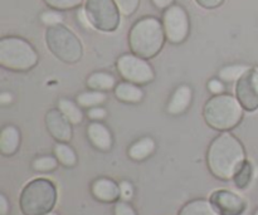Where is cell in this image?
Instances as JSON below:
<instances>
[{"label":"cell","mask_w":258,"mask_h":215,"mask_svg":"<svg viewBox=\"0 0 258 215\" xmlns=\"http://www.w3.org/2000/svg\"><path fill=\"white\" fill-rule=\"evenodd\" d=\"M244 161L246 151L243 145L229 131L217 136L207 151V165L209 171L219 180H232Z\"/></svg>","instance_id":"6da1fadb"},{"label":"cell","mask_w":258,"mask_h":215,"mask_svg":"<svg viewBox=\"0 0 258 215\" xmlns=\"http://www.w3.org/2000/svg\"><path fill=\"white\" fill-rule=\"evenodd\" d=\"M244 108L237 97L227 93L214 95L207 101L203 110L204 121L213 130L226 132L241 123Z\"/></svg>","instance_id":"7a4b0ae2"},{"label":"cell","mask_w":258,"mask_h":215,"mask_svg":"<svg viewBox=\"0 0 258 215\" xmlns=\"http://www.w3.org/2000/svg\"><path fill=\"white\" fill-rule=\"evenodd\" d=\"M165 37L164 27L158 19L150 17L144 18L130 30L128 44L134 54L150 59L159 54Z\"/></svg>","instance_id":"3957f363"},{"label":"cell","mask_w":258,"mask_h":215,"mask_svg":"<svg viewBox=\"0 0 258 215\" xmlns=\"http://www.w3.org/2000/svg\"><path fill=\"white\" fill-rule=\"evenodd\" d=\"M57 188L48 179H34L23 188L19 196L20 210L24 215H44L57 203Z\"/></svg>","instance_id":"277c9868"},{"label":"cell","mask_w":258,"mask_h":215,"mask_svg":"<svg viewBox=\"0 0 258 215\" xmlns=\"http://www.w3.org/2000/svg\"><path fill=\"white\" fill-rule=\"evenodd\" d=\"M38 63L34 48L18 37H5L0 39V65L14 72H27Z\"/></svg>","instance_id":"5b68a950"},{"label":"cell","mask_w":258,"mask_h":215,"mask_svg":"<svg viewBox=\"0 0 258 215\" xmlns=\"http://www.w3.org/2000/svg\"><path fill=\"white\" fill-rule=\"evenodd\" d=\"M48 49L55 58L68 64H75L82 58L83 47L81 40L63 25H53L45 33Z\"/></svg>","instance_id":"8992f818"},{"label":"cell","mask_w":258,"mask_h":215,"mask_svg":"<svg viewBox=\"0 0 258 215\" xmlns=\"http://www.w3.org/2000/svg\"><path fill=\"white\" fill-rule=\"evenodd\" d=\"M86 14L93 28L115 32L120 24V9L115 0H86Z\"/></svg>","instance_id":"52a82bcc"},{"label":"cell","mask_w":258,"mask_h":215,"mask_svg":"<svg viewBox=\"0 0 258 215\" xmlns=\"http://www.w3.org/2000/svg\"><path fill=\"white\" fill-rule=\"evenodd\" d=\"M116 68L123 81L134 85H148L155 78L154 68L149 64L148 60L134 53L121 55L116 62Z\"/></svg>","instance_id":"ba28073f"},{"label":"cell","mask_w":258,"mask_h":215,"mask_svg":"<svg viewBox=\"0 0 258 215\" xmlns=\"http://www.w3.org/2000/svg\"><path fill=\"white\" fill-rule=\"evenodd\" d=\"M164 32L170 43L179 44L185 40L189 33V19L185 10L179 5H171L164 13Z\"/></svg>","instance_id":"9c48e42d"},{"label":"cell","mask_w":258,"mask_h":215,"mask_svg":"<svg viewBox=\"0 0 258 215\" xmlns=\"http://www.w3.org/2000/svg\"><path fill=\"white\" fill-rule=\"evenodd\" d=\"M236 97L247 112L258 110V69L249 67L236 82Z\"/></svg>","instance_id":"30bf717a"},{"label":"cell","mask_w":258,"mask_h":215,"mask_svg":"<svg viewBox=\"0 0 258 215\" xmlns=\"http://www.w3.org/2000/svg\"><path fill=\"white\" fill-rule=\"evenodd\" d=\"M209 201L219 215H243L247 210V201L241 195L227 189L213 191Z\"/></svg>","instance_id":"8fae6325"},{"label":"cell","mask_w":258,"mask_h":215,"mask_svg":"<svg viewBox=\"0 0 258 215\" xmlns=\"http://www.w3.org/2000/svg\"><path fill=\"white\" fill-rule=\"evenodd\" d=\"M45 127L49 135L58 142H70L73 137L72 123L59 110H49L45 115Z\"/></svg>","instance_id":"7c38bea8"},{"label":"cell","mask_w":258,"mask_h":215,"mask_svg":"<svg viewBox=\"0 0 258 215\" xmlns=\"http://www.w3.org/2000/svg\"><path fill=\"white\" fill-rule=\"evenodd\" d=\"M91 193L101 203H116L121 198L120 185L107 178H100L93 181Z\"/></svg>","instance_id":"4fadbf2b"},{"label":"cell","mask_w":258,"mask_h":215,"mask_svg":"<svg viewBox=\"0 0 258 215\" xmlns=\"http://www.w3.org/2000/svg\"><path fill=\"white\" fill-rule=\"evenodd\" d=\"M87 137L97 150L108 151L112 148V133L101 121H92L87 126Z\"/></svg>","instance_id":"5bb4252c"},{"label":"cell","mask_w":258,"mask_h":215,"mask_svg":"<svg viewBox=\"0 0 258 215\" xmlns=\"http://www.w3.org/2000/svg\"><path fill=\"white\" fill-rule=\"evenodd\" d=\"M191 100H193V91L188 85H181L174 91L173 96L170 97L168 103V111L169 115L179 116L183 115L190 106Z\"/></svg>","instance_id":"9a60e30c"},{"label":"cell","mask_w":258,"mask_h":215,"mask_svg":"<svg viewBox=\"0 0 258 215\" xmlns=\"http://www.w3.org/2000/svg\"><path fill=\"white\" fill-rule=\"evenodd\" d=\"M20 148V132L15 126L8 125L0 132V153L13 156Z\"/></svg>","instance_id":"2e32d148"},{"label":"cell","mask_w":258,"mask_h":215,"mask_svg":"<svg viewBox=\"0 0 258 215\" xmlns=\"http://www.w3.org/2000/svg\"><path fill=\"white\" fill-rule=\"evenodd\" d=\"M113 93L118 101L125 103H139L144 98V91L141 90L140 86L126 82V81L116 85Z\"/></svg>","instance_id":"e0dca14e"},{"label":"cell","mask_w":258,"mask_h":215,"mask_svg":"<svg viewBox=\"0 0 258 215\" xmlns=\"http://www.w3.org/2000/svg\"><path fill=\"white\" fill-rule=\"evenodd\" d=\"M156 144L154 138L143 137L140 140L135 141L133 145L128 148L127 155L131 160L134 161H144L150 158L155 153Z\"/></svg>","instance_id":"ac0fdd59"},{"label":"cell","mask_w":258,"mask_h":215,"mask_svg":"<svg viewBox=\"0 0 258 215\" xmlns=\"http://www.w3.org/2000/svg\"><path fill=\"white\" fill-rule=\"evenodd\" d=\"M87 87L92 91H100V92H106V91L115 90L116 80L112 75L107 72H95L87 78Z\"/></svg>","instance_id":"d6986e66"},{"label":"cell","mask_w":258,"mask_h":215,"mask_svg":"<svg viewBox=\"0 0 258 215\" xmlns=\"http://www.w3.org/2000/svg\"><path fill=\"white\" fill-rule=\"evenodd\" d=\"M178 215H219V213L214 209V206L212 205L209 200L196 199V200L186 203L179 210Z\"/></svg>","instance_id":"ffe728a7"},{"label":"cell","mask_w":258,"mask_h":215,"mask_svg":"<svg viewBox=\"0 0 258 215\" xmlns=\"http://www.w3.org/2000/svg\"><path fill=\"white\" fill-rule=\"evenodd\" d=\"M58 110L68 118V121L72 125H78V123L82 122L83 113L78 103H75L68 98H60L58 101Z\"/></svg>","instance_id":"44dd1931"},{"label":"cell","mask_w":258,"mask_h":215,"mask_svg":"<svg viewBox=\"0 0 258 215\" xmlns=\"http://www.w3.org/2000/svg\"><path fill=\"white\" fill-rule=\"evenodd\" d=\"M54 156L58 163L64 168H73L77 164V155L67 142H58L54 145Z\"/></svg>","instance_id":"7402d4cb"},{"label":"cell","mask_w":258,"mask_h":215,"mask_svg":"<svg viewBox=\"0 0 258 215\" xmlns=\"http://www.w3.org/2000/svg\"><path fill=\"white\" fill-rule=\"evenodd\" d=\"M254 176V170H253V166L249 161H244L241 166L238 168V170L236 171L233 176V183L234 185L237 186L238 189H246L247 186L251 184L252 179Z\"/></svg>","instance_id":"603a6c76"},{"label":"cell","mask_w":258,"mask_h":215,"mask_svg":"<svg viewBox=\"0 0 258 215\" xmlns=\"http://www.w3.org/2000/svg\"><path fill=\"white\" fill-rule=\"evenodd\" d=\"M78 106L81 108H92L96 106H100L106 101L105 92H100V91H87V92H82L77 96L76 98Z\"/></svg>","instance_id":"cb8c5ba5"},{"label":"cell","mask_w":258,"mask_h":215,"mask_svg":"<svg viewBox=\"0 0 258 215\" xmlns=\"http://www.w3.org/2000/svg\"><path fill=\"white\" fill-rule=\"evenodd\" d=\"M248 65L243 64H232L223 67L219 70V80L223 82H237L243 76V73L248 69Z\"/></svg>","instance_id":"d4e9b609"},{"label":"cell","mask_w":258,"mask_h":215,"mask_svg":"<svg viewBox=\"0 0 258 215\" xmlns=\"http://www.w3.org/2000/svg\"><path fill=\"white\" fill-rule=\"evenodd\" d=\"M58 164L59 163L55 156H40L33 161L32 168L37 173H49L57 169Z\"/></svg>","instance_id":"484cf974"},{"label":"cell","mask_w":258,"mask_h":215,"mask_svg":"<svg viewBox=\"0 0 258 215\" xmlns=\"http://www.w3.org/2000/svg\"><path fill=\"white\" fill-rule=\"evenodd\" d=\"M117 4L118 9H120L121 14L123 15H131L136 12L140 0H115Z\"/></svg>","instance_id":"4316f807"},{"label":"cell","mask_w":258,"mask_h":215,"mask_svg":"<svg viewBox=\"0 0 258 215\" xmlns=\"http://www.w3.org/2000/svg\"><path fill=\"white\" fill-rule=\"evenodd\" d=\"M44 2L47 3L49 7L54 8V9L67 10L81 5L82 0H44Z\"/></svg>","instance_id":"83f0119b"},{"label":"cell","mask_w":258,"mask_h":215,"mask_svg":"<svg viewBox=\"0 0 258 215\" xmlns=\"http://www.w3.org/2000/svg\"><path fill=\"white\" fill-rule=\"evenodd\" d=\"M113 214L115 215H138L135 209L125 200H118L115 203L113 206Z\"/></svg>","instance_id":"f1b7e54d"},{"label":"cell","mask_w":258,"mask_h":215,"mask_svg":"<svg viewBox=\"0 0 258 215\" xmlns=\"http://www.w3.org/2000/svg\"><path fill=\"white\" fill-rule=\"evenodd\" d=\"M40 18H42V22L44 23V24L49 25V27L60 24L63 20L62 15L57 12H44Z\"/></svg>","instance_id":"f546056e"},{"label":"cell","mask_w":258,"mask_h":215,"mask_svg":"<svg viewBox=\"0 0 258 215\" xmlns=\"http://www.w3.org/2000/svg\"><path fill=\"white\" fill-rule=\"evenodd\" d=\"M87 116L88 118L92 121H102L103 118L107 116V112H106L105 108H102L101 106H96V107L88 108Z\"/></svg>","instance_id":"4dcf8cb0"},{"label":"cell","mask_w":258,"mask_h":215,"mask_svg":"<svg viewBox=\"0 0 258 215\" xmlns=\"http://www.w3.org/2000/svg\"><path fill=\"white\" fill-rule=\"evenodd\" d=\"M207 88L213 95H222V93H224L226 86H224V82L222 80H211L207 85Z\"/></svg>","instance_id":"1f68e13d"},{"label":"cell","mask_w":258,"mask_h":215,"mask_svg":"<svg viewBox=\"0 0 258 215\" xmlns=\"http://www.w3.org/2000/svg\"><path fill=\"white\" fill-rule=\"evenodd\" d=\"M120 193H121V199L125 201H128L130 199H133L134 196V188L128 181H122L120 184Z\"/></svg>","instance_id":"d6a6232c"},{"label":"cell","mask_w":258,"mask_h":215,"mask_svg":"<svg viewBox=\"0 0 258 215\" xmlns=\"http://www.w3.org/2000/svg\"><path fill=\"white\" fill-rule=\"evenodd\" d=\"M201 7L207 8V9H213V8L219 7L224 0H196Z\"/></svg>","instance_id":"836d02e7"},{"label":"cell","mask_w":258,"mask_h":215,"mask_svg":"<svg viewBox=\"0 0 258 215\" xmlns=\"http://www.w3.org/2000/svg\"><path fill=\"white\" fill-rule=\"evenodd\" d=\"M9 210L10 206L7 196L4 194H0V215H8L9 214Z\"/></svg>","instance_id":"e575fe53"},{"label":"cell","mask_w":258,"mask_h":215,"mask_svg":"<svg viewBox=\"0 0 258 215\" xmlns=\"http://www.w3.org/2000/svg\"><path fill=\"white\" fill-rule=\"evenodd\" d=\"M78 19H80V22L82 23V24L85 25L86 28H91V27H92V25H91V23H90V20H88L87 14H86L85 8H83V9H81L80 12H78Z\"/></svg>","instance_id":"d590c367"},{"label":"cell","mask_w":258,"mask_h":215,"mask_svg":"<svg viewBox=\"0 0 258 215\" xmlns=\"http://www.w3.org/2000/svg\"><path fill=\"white\" fill-rule=\"evenodd\" d=\"M151 2H153L154 5L158 7L159 9H165V8L171 7V3H173L174 0H151Z\"/></svg>","instance_id":"8d00e7d4"},{"label":"cell","mask_w":258,"mask_h":215,"mask_svg":"<svg viewBox=\"0 0 258 215\" xmlns=\"http://www.w3.org/2000/svg\"><path fill=\"white\" fill-rule=\"evenodd\" d=\"M12 100L13 97L9 92H3L2 95H0V103H2V105H9V103L12 102Z\"/></svg>","instance_id":"74e56055"},{"label":"cell","mask_w":258,"mask_h":215,"mask_svg":"<svg viewBox=\"0 0 258 215\" xmlns=\"http://www.w3.org/2000/svg\"><path fill=\"white\" fill-rule=\"evenodd\" d=\"M44 215H58V214L54 213V211H49V213H47V214H44Z\"/></svg>","instance_id":"f35d334b"},{"label":"cell","mask_w":258,"mask_h":215,"mask_svg":"<svg viewBox=\"0 0 258 215\" xmlns=\"http://www.w3.org/2000/svg\"><path fill=\"white\" fill-rule=\"evenodd\" d=\"M254 176H256V178H258V166L256 168V170H254Z\"/></svg>","instance_id":"ab89813d"},{"label":"cell","mask_w":258,"mask_h":215,"mask_svg":"<svg viewBox=\"0 0 258 215\" xmlns=\"http://www.w3.org/2000/svg\"><path fill=\"white\" fill-rule=\"evenodd\" d=\"M253 215H258V209H257L256 211H254V214H253Z\"/></svg>","instance_id":"60d3db41"}]
</instances>
